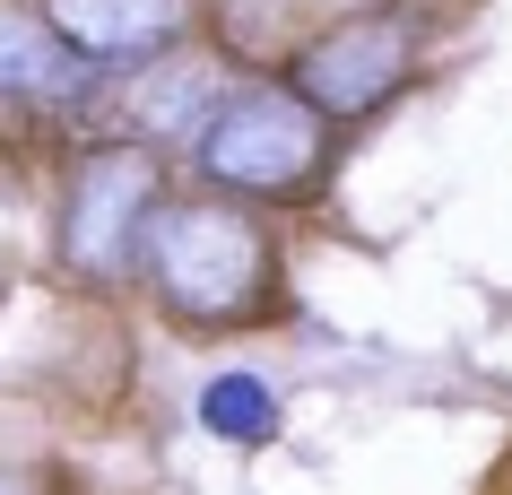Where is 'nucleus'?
<instances>
[{
	"label": "nucleus",
	"instance_id": "nucleus-1",
	"mask_svg": "<svg viewBox=\"0 0 512 495\" xmlns=\"http://www.w3.org/2000/svg\"><path fill=\"white\" fill-rule=\"evenodd\" d=\"M139 278L157 287V304L183 330H261L287 313V252L252 218V200H226V192L165 200L148 226Z\"/></svg>",
	"mask_w": 512,
	"mask_h": 495
},
{
	"label": "nucleus",
	"instance_id": "nucleus-2",
	"mask_svg": "<svg viewBox=\"0 0 512 495\" xmlns=\"http://www.w3.org/2000/svg\"><path fill=\"white\" fill-rule=\"evenodd\" d=\"M200 174H209L226 200H313L330 183V122L304 105L287 79H252L235 87L217 122L200 131Z\"/></svg>",
	"mask_w": 512,
	"mask_h": 495
},
{
	"label": "nucleus",
	"instance_id": "nucleus-3",
	"mask_svg": "<svg viewBox=\"0 0 512 495\" xmlns=\"http://www.w3.org/2000/svg\"><path fill=\"white\" fill-rule=\"evenodd\" d=\"M165 209V165L148 139H105L70 165L61 183V218H53V252L61 270L87 287H122L148 261V226Z\"/></svg>",
	"mask_w": 512,
	"mask_h": 495
},
{
	"label": "nucleus",
	"instance_id": "nucleus-4",
	"mask_svg": "<svg viewBox=\"0 0 512 495\" xmlns=\"http://www.w3.org/2000/svg\"><path fill=\"white\" fill-rule=\"evenodd\" d=\"M417 61H426V18L382 0V9H348V18L304 35L296 61H287V87L339 131V122H374L417 79Z\"/></svg>",
	"mask_w": 512,
	"mask_h": 495
},
{
	"label": "nucleus",
	"instance_id": "nucleus-5",
	"mask_svg": "<svg viewBox=\"0 0 512 495\" xmlns=\"http://www.w3.org/2000/svg\"><path fill=\"white\" fill-rule=\"evenodd\" d=\"M61 27V44L96 70V79H131L148 61L183 53L200 27V0H35Z\"/></svg>",
	"mask_w": 512,
	"mask_h": 495
},
{
	"label": "nucleus",
	"instance_id": "nucleus-6",
	"mask_svg": "<svg viewBox=\"0 0 512 495\" xmlns=\"http://www.w3.org/2000/svg\"><path fill=\"white\" fill-rule=\"evenodd\" d=\"M113 96L131 105L139 139H174V131L200 139L217 122V105L235 96V79H226L200 44H183V53H165V61H148V70H131V79H113Z\"/></svg>",
	"mask_w": 512,
	"mask_h": 495
},
{
	"label": "nucleus",
	"instance_id": "nucleus-7",
	"mask_svg": "<svg viewBox=\"0 0 512 495\" xmlns=\"http://www.w3.org/2000/svg\"><path fill=\"white\" fill-rule=\"evenodd\" d=\"M87 79H96V70L61 44V27L35 0H0V96L35 105V96H79Z\"/></svg>",
	"mask_w": 512,
	"mask_h": 495
},
{
	"label": "nucleus",
	"instance_id": "nucleus-8",
	"mask_svg": "<svg viewBox=\"0 0 512 495\" xmlns=\"http://www.w3.org/2000/svg\"><path fill=\"white\" fill-rule=\"evenodd\" d=\"M200 426L226 443H270L278 435V383L270 374H217L200 391Z\"/></svg>",
	"mask_w": 512,
	"mask_h": 495
},
{
	"label": "nucleus",
	"instance_id": "nucleus-9",
	"mask_svg": "<svg viewBox=\"0 0 512 495\" xmlns=\"http://www.w3.org/2000/svg\"><path fill=\"white\" fill-rule=\"evenodd\" d=\"M0 495H53V487H44L35 469H9V461H0Z\"/></svg>",
	"mask_w": 512,
	"mask_h": 495
}]
</instances>
